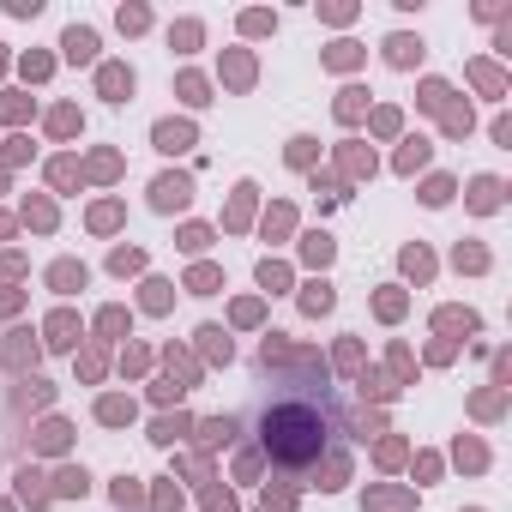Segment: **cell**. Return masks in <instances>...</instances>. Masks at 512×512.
<instances>
[{
	"instance_id": "cell-1",
	"label": "cell",
	"mask_w": 512,
	"mask_h": 512,
	"mask_svg": "<svg viewBox=\"0 0 512 512\" xmlns=\"http://www.w3.org/2000/svg\"><path fill=\"white\" fill-rule=\"evenodd\" d=\"M253 434H260V452L284 470H314L320 458H332V446L344 440V416L338 398L320 380H296L266 392L260 416H253Z\"/></svg>"
}]
</instances>
